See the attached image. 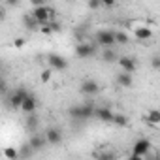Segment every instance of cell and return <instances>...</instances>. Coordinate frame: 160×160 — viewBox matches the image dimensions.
Listing matches in <instances>:
<instances>
[{
	"mask_svg": "<svg viewBox=\"0 0 160 160\" xmlns=\"http://www.w3.org/2000/svg\"><path fill=\"white\" fill-rule=\"evenodd\" d=\"M94 113H96V108L91 102H87V104H77V106H72L68 109V115L72 119H75V121H89L91 117H94Z\"/></svg>",
	"mask_w": 160,
	"mask_h": 160,
	"instance_id": "6da1fadb",
	"label": "cell"
},
{
	"mask_svg": "<svg viewBox=\"0 0 160 160\" xmlns=\"http://www.w3.org/2000/svg\"><path fill=\"white\" fill-rule=\"evenodd\" d=\"M32 15L36 17V21H38L40 27H42V25L51 23V19H53V15H55V10L49 8L47 4H45V6H36V8H32Z\"/></svg>",
	"mask_w": 160,
	"mask_h": 160,
	"instance_id": "7a4b0ae2",
	"label": "cell"
},
{
	"mask_svg": "<svg viewBox=\"0 0 160 160\" xmlns=\"http://www.w3.org/2000/svg\"><path fill=\"white\" fill-rule=\"evenodd\" d=\"M94 42H96V45H100V47H113L115 43H117V38H115V32L113 30H98L96 34H94Z\"/></svg>",
	"mask_w": 160,
	"mask_h": 160,
	"instance_id": "3957f363",
	"label": "cell"
},
{
	"mask_svg": "<svg viewBox=\"0 0 160 160\" xmlns=\"http://www.w3.org/2000/svg\"><path fill=\"white\" fill-rule=\"evenodd\" d=\"M151 139H147V138H139V139H136L134 141V145H132V158H143V156H147L149 154V151H151Z\"/></svg>",
	"mask_w": 160,
	"mask_h": 160,
	"instance_id": "277c9868",
	"label": "cell"
},
{
	"mask_svg": "<svg viewBox=\"0 0 160 160\" xmlns=\"http://www.w3.org/2000/svg\"><path fill=\"white\" fill-rule=\"evenodd\" d=\"M47 64H49V68L55 70V72H64V70H68V60H66L62 55H58V53H49V55H47Z\"/></svg>",
	"mask_w": 160,
	"mask_h": 160,
	"instance_id": "5b68a950",
	"label": "cell"
},
{
	"mask_svg": "<svg viewBox=\"0 0 160 160\" xmlns=\"http://www.w3.org/2000/svg\"><path fill=\"white\" fill-rule=\"evenodd\" d=\"M73 53H75L77 58L85 60V58H91V57L96 55V47L91 45V43H85V42H79V43L75 45V51H73Z\"/></svg>",
	"mask_w": 160,
	"mask_h": 160,
	"instance_id": "8992f818",
	"label": "cell"
},
{
	"mask_svg": "<svg viewBox=\"0 0 160 160\" xmlns=\"http://www.w3.org/2000/svg\"><path fill=\"white\" fill-rule=\"evenodd\" d=\"M117 64H119V68L122 70V72H128V73H134L136 70H138V62L132 58V57H119L117 58Z\"/></svg>",
	"mask_w": 160,
	"mask_h": 160,
	"instance_id": "52a82bcc",
	"label": "cell"
},
{
	"mask_svg": "<svg viewBox=\"0 0 160 160\" xmlns=\"http://www.w3.org/2000/svg\"><path fill=\"white\" fill-rule=\"evenodd\" d=\"M27 96H28V92H27L25 89H15L13 94L10 96V106H12L13 109H21V106H23V102H25Z\"/></svg>",
	"mask_w": 160,
	"mask_h": 160,
	"instance_id": "ba28073f",
	"label": "cell"
},
{
	"mask_svg": "<svg viewBox=\"0 0 160 160\" xmlns=\"http://www.w3.org/2000/svg\"><path fill=\"white\" fill-rule=\"evenodd\" d=\"M45 138H47V143L49 145H60L62 143V132L57 126H49L45 130Z\"/></svg>",
	"mask_w": 160,
	"mask_h": 160,
	"instance_id": "9c48e42d",
	"label": "cell"
},
{
	"mask_svg": "<svg viewBox=\"0 0 160 160\" xmlns=\"http://www.w3.org/2000/svg\"><path fill=\"white\" fill-rule=\"evenodd\" d=\"M100 91V85L94 81V79H85V81L81 83V92L85 96H96Z\"/></svg>",
	"mask_w": 160,
	"mask_h": 160,
	"instance_id": "30bf717a",
	"label": "cell"
},
{
	"mask_svg": "<svg viewBox=\"0 0 160 160\" xmlns=\"http://www.w3.org/2000/svg\"><path fill=\"white\" fill-rule=\"evenodd\" d=\"M94 117H96L98 121H102V122L111 124V122H113V117H115V111H113V109H109V108H96Z\"/></svg>",
	"mask_w": 160,
	"mask_h": 160,
	"instance_id": "8fae6325",
	"label": "cell"
},
{
	"mask_svg": "<svg viewBox=\"0 0 160 160\" xmlns=\"http://www.w3.org/2000/svg\"><path fill=\"white\" fill-rule=\"evenodd\" d=\"M28 145L38 152V151H42L45 145H49V143H47L45 134H43V136H42V134H32V136H30V139H28Z\"/></svg>",
	"mask_w": 160,
	"mask_h": 160,
	"instance_id": "7c38bea8",
	"label": "cell"
},
{
	"mask_svg": "<svg viewBox=\"0 0 160 160\" xmlns=\"http://www.w3.org/2000/svg\"><path fill=\"white\" fill-rule=\"evenodd\" d=\"M36 108H38V100H36V96L34 94H28L27 98H25V102H23V106H21V111L27 115V113H36Z\"/></svg>",
	"mask_w": 160,
	"mask_h": 160,
	"instance_id": "4fadbf2b",
	"label": "cell"
},
{
	"mask_svg": "<svg viewBox=\"0 0 160 160\" xmlns=\"http://www.w3.org/2000/svg\"><path fill=\"white\" fill-rule=\"evenodd\" d=\"M117 85L122 87V89H130V87L134 85L132 73H128V72H119V73H117Z\"/></svg>",
	"mask_w": 160,
	"mask_h": 160,
	"instance_id": "5bb4252c",
	"label": "cell"
},
{
	"mask_svg": "<svg viewBox=\"0 0 160 160\" xmlns=\"http://www.w3.org/2000/svg\"><path fill=\"white\" fill-rule=\"evenodd\" d=\"M134 36H136V40H139V42H147V40L152 38V30L147 28V27H138V28L134 30Z\"/></svg>",
	"mask_w": 160,
	"mask_h": 160,
	"instance_id": "9a60e30c",
	"label": "cell"
},
{
	"mask_svg": "<svg viewBox=\"0 0 160 160\" xmlns=\"http://www.w3.org/2000/svg\"><path fill=\"white\" fill-rule=\"evenodd\" d=\"M23 25H25V28H28V30L40 28V23L36 21V17H34L32 13H25V15H23Z\"/></svg>",
	"mask_w": 160,
	"mask_h": 160,
	"instance_id": "2e32d148",
	"label": "cell"
},
{
	"mask_svg": "<svg viewBox=\"0 0 160 160\" xmlns=\"http://www.w3.org/2000/svg\"><path fill=\"white\" fill-rule=\"evenodd\" d=\"M25 128L36 132V128H38V117L34 113H27L25 115Z\"/></svg>",
	"mask_w": 160,
	"mask_h": 160,
	"instance_id": "e0dca14e",
	"label": "cell"
},
{
	"mask_svg": "<svg viewBox=\"0 0 160 160\" xmlns=\"http://www.w3.org/2000/svg\"><path fill=\"white\" fill-rule=\"evenodd\" d=\"M145 121L149 124H160V109H149L145 115Z\"/></svg>",
	"mask_w": 160,
	"mask_h": 160,
	"instance_id": "ac0fdd59",
	"label": "cell"
},
{
	"mask_svg": "<svg viewBox=\"0 0 160 160\" xmlns=\"http://www.w3.org/2000/svg\"><path fill=\"white\" fill-rule=\"evenodd\" d=\"M102 58H104L106 62H117V58H119V57H117V53H115L111 47H106V49H104V53H102Z\"/></svg>",
	"mask_w": 160,
	"mask_h": 160,
	"instance_id": "d6986e66",
	"label": "cell"
},
{
	"mask_svg": "<svg viewBox=\"0 0 160 160\" xmlns=\"http://www.w3.org/2000/svg\"><path fill=\"white\" fill-rule=\"evenodd\" d=\"M4 158H8V160H17V158H21V152H19L17 149H13V147H8V149H4Z\"/></svg>",
	"mask_w": 160,
	"mask_h": 160,
	"instance_id": "ffe728a7",
	"label": "cell"
},
{
	"mask_svg": "<svg viewBox=\"0 0 160 160\" xmlns=\"http://www.w3.org/2000/svg\"><path fill=\"white\" fill-rule=\"evenodd\" d=\"M111 124H115V126H126L128 124V119H126V115H122V113H115V117H113V122Z\"/></svg>",
	"mask_w": 160,
	"mask_h": 160,
	"instance_id": "44dd1931",
	"label": "cell"
},
{
	"mask_svg": "<svg viewBox=\"0 0 160 160\" xmlns=\"http://www.w3.org/2000/svg\"><path fill=\"white\" fill-rule=\"evenodd\" d=\"M115 38H117V43H121V45H126L128 42H130V38H128V34L126 32H115Z\"/></svg>",
	"mask_w": 160,
	"mask_h": 160,
	"instance_id": "7402d4cb",
	"label": "cell"
},
{
	"mask_svg": "<svg viewBox=\"0 0 160 160\" xmlns=\"http://www.w3.org/2000/svg\"><path fill=\"white\" fill-rule=\"evenodd\" d=\"M51 72H53V70L49 68V70H43V72L40 73V79H42V83H49V81H51Z\"/></svg>",
	"mask_w": 160,
	"mask_h": 160,
	"instance_id": "603a6c76",
	"label": "cell"
},
{
	"mask_svg": "<svg viewBox=\"0 0 160 160\" xmlns=\"http://www.w3.org/2000/svg\"><path fill=\"white\" fill-rule=\"evenodd\" d=\"M151 68L152 70H160V55L151 57Z\"/></svg>",
	"mask_w": 160,
	"mask_h": 160,
	"instance_id": "cb8c5ba5",
	"label": "cell"
},
{
	"mask_svg": "<svg viewBox=\"0 0 160 160\" xmlns=\"http://www.w3.org/2000/svg\"><path fill=\"white\" fill-rule=\"evenodd\" d=\"M87 6H89V10H98L102 6V0H89Z\"/></svg>",
	"mask_w": 160,
	"mask_h": 160,
	"instance_id": "d4e9b609",
	"label": "cell"
},
{
	"mask_svg": "<svg viewBox=\"0 0 160 160\" xmlns=\"http://www.w3.org/2000/svg\"><path fill=\"white\" fill-rule=\"evenodd\" d=\"M28 2H30L32 8H36V6H45V4H47V0H28Z\"/></svg>",
	"mask_w": 160,
	"mask_h": 160,
	"instance_id": "484cf974",
	"label": "cell"
},
{
	"mask_svg": "<svg viewBox=\"0 0 160 160\" xmlns=\"http://www.w3.org/2000/svg\"><path fill=\"white\" fill-rule=\"evenodd\" d=\"M25 38H17L15 42H13V47H17V49H21V47H25Z\"/></svg>",
	"mask_w": 160,
	"mask_h": 160,
	"instance_id": "4316f807",
	"label": "cell"
},
{
	"mask_svg": "<svg viewBox=\"0 0 160 160\" xmlns=\"http://www.w3.org/2000/svg\"><path fill=\"white\" fill-rule=\"evenodd\" d=\"M49 25H51V28H53V32H60V28H62V27H60V23H57V21H51Z\"/></svg>",
	"mask_w": 160,
	"mask_h": 160,
	"instance_id": "83f0119b",
	"label": "cell"
},
{
	"mask_svg": "<svg viewBox=\"0 0 160 160\" xmlns=\"http://www.w3.org/2000/svg\"><path fill=\"white\" fill-rule=\"evenodd\" d=\"M6 2V6H10V8H15V6H19V2L21 0H4Z\"/></svg>",
	"mask_w": 160,
	"mask_h": 160,
	"instance_id": "f1b7e54d",
	"label": "cell"
},
{
	"mask_svg": "<svg viewBox=\"0 0 160 160\" xmlns=\"http://www.w3.org/2000/svg\"><path fill=\"white\" fill-rule=\"evenodd\" d=\"M115 2H117V0H102V6L111 8V6H115Z\"/></svg>",
	"mask_w": 160,
	"mask_h": 160,
	"instance_id": "f546056e",
	"label": "cell"
}]
</instances>
